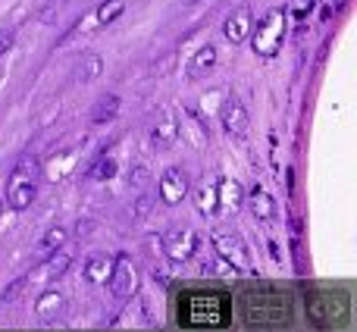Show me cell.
<instances>
[{"label": "cell", "instance_id": "3957f363", "mask_svg": "<svg viewBox=\"0 0 357 332\" xmlns=\"http://www.w3.org/2000/svg\"><path fill=\"white\" fill-rule=\"evenodd\" d=\"M213 251L220 254L226 264H232L235 273H248V276H254V260H251V248L245 245V239H241L238 232H229V229H216L213 232Z\"/></svg>", "mask_w": 357, "mask_h": 332}, {"label": "cell", "instance_id": "6da1fadb", "mask_svg": "<svg viewBox=\"0 0 357 332\" xmlns=\"http://www.w3.org/2000/svg\"><path fill=\"white\" fill-rule=\"evenodd\" d=\"M38 182H41V163L35 157H19V163L6 176V207L16 213L29 210L38 195Z\"/></svg>", "mask_w": 357, "mask_h": 332}, {"label": "cell", "instance_id": "d4e9b609", "mask_svg": "<svg viewBox=\"0 0 357 332\" xmlns=\"http://www.w3.org/2000/svg\"><path fill=\"white\" fill-rule=\"evenodd\" d=\"M25 285H29V276H19V279H16V282H13V285H10V289H3V295H0V301H3V304L16 301V298H19V295H22V289H25Z\"/></svg>", "mask_w": 357, "mask_h": 332}, {"label": "cell", "instance_id": "5bb4252c", "mask_svg": "<svg viewBox=\"0 0 357 332\" xmlns=\"http://www.w3.org/2000/svg\"><path fill=\"white\" fill-rule=\"evenodd\" d=\"M197 210L204 216L220 213V176H210L201 182V188H197Z\"/></svg>", "mask_w": 357, "mask_h": 332}, {"label": "cell", "instance_id": "4316f807", "mask_svg": "<svg viewBox=\"0 0 357 332\" xmlns=\"http://www.w3.org/2000/svg\"><path fill=\"white\" fill-rule=\"evenodd\" d=\"M13 47V31H0V56Z\"/></svg>", "mask_w": 357, "mask_h": 332}, {"label": "cell", "instance_id": "ffe728a7", "mask_svg": "<svg viewBox=\"0 0 357 332\" xmlns=\"http://www.w3.org/2000/svg\"><path fill=\"white\" fill-rule=\"evenodd\" d=\"M100 69H104V63H100V56L88 54V56H82L79 69H75V79H79V82H94V79H98V75H100Z\"/></svg>", "mask_w": 357, "mask_h": 332}, {"label": "cell", "instance_id": "d6986e66", "mask_svg": "<svg viewBox=\"0 0 357 332\" xmlns=\"http://www.w3.org/2000/svg\"><path fill=\"white\" fill-rule=\"evenodd\" d=\"M116 113H119V98L116 94H104V98H98V104H94V110H91V123L104 126V123H110Z\"/></svg>", "mask_w": 357, "mask_h": 332}, {"label": "cell", "instance_id": "277c9868", "mask_svg": "<svg viewBox=\"0 0 357 332\" xmlns=\"http://www.w3.org/2000/svg\"><path fill=\"white\" fill-rule=\"evenodd\" d=\"M178 132H182V126H178V116L173 107H157L154 116H151V126H148V138L154 148L167 151L173 148L178 142Z\"/></svg>", "mask_w": 357, "mask_h": 332}, {"label": "cell", "instance_id": "603a6c76", "mask_svg": "<svg viewBox=\"0 0 357 332\" xmlns=\"http://www.w3.org/2000/svg\"><path fill=\"white\" fill-rule=\"evenodd\" d=\"M113 172H116V163H113V157H98V166H91V169H88V176L107 182Z\"/></svg>", "mask_w": 357, "mask_h": 332}, {"label": "cell", "instance_id": "cb8c5ba5", "mask_svg": "<svg viewBox=\"0 0 357 332\" xmlns=\"http://www.w3.org/2000/svg\"><path fill=\"white\" fill-rule=\"evenodd\" d=\"M148 185H151V172L144 169V166H135V169H132V188L142 195V191H148Z\"/></svg>", "mask_w": 357, "mask_h": 332}, {"label": "cell", "instance_id": "8fae6325", "mask_svg": "<svg viewBox=\"0 0 357 332\" xmlns=\"http://www.w3.org/2000/svg\"><path fill=\"white\" fill-rule=\"evenodd\" d=\"M248 207H251L254 220H260V222H273L279 216L276 197H273L270 191L264 188V185H254V188L248 191Z\"/></svg>", "mask_w": 357, "mask_h": 332}, {"label": "cell", "instance_id": "52a82bcc", "mask_svg": "<svg viewBox=\"0 0 357 332\" xmlns=\"http://www.w3.org/2000/svg\"><path fill=\"white\" fill-rule=\"evenodd\" d=\"M197 251V235L191 229H169L163 232V254L173 264H188Z\"/></svg>", "mask_w": 357, "mask_h": 332}, {"label": "cell", "instance_id": "9a60e30c", "mask_svg": "<svg viewBox=\"0 0 357 332\" xmlns=\"http://www.w3.org/2000/svg\"><path fill=\"white\" fill-rule=\"evenodd\" d=\"M110 270H113V257L110 254H91V257L85 260V266H82V273H85V279L91 285H107V279H110Z\"/></svg>", "mask_w": 357, "mask_h": 332}, {"label": "cell", "instance_id": "4fadbf2b", "mask_svg": "<svg viewBox=\"0 0 357 332\" xmlns=\"http://www.w3.org/2000/svg\"><path fill=\"white\" fill-rule=\"evenodd\" d=\"M216 56H220V54H216L213 44H204V47H197L195 56H191V63H188V79L191 82L207 79V75L216 69Z\"/></svg>", "mask_w": 357, "mask_h": 332}, {"label": "cell", "instance_id": "2e32d148", "mask_svg": "<svg viewBox=\"0 0 357 332\" xmlns=\"http://www.w3.org/2000/svg\"><path fill=\"white\" fill-rule=\"evenodd\" d=\"M63 245H66V229H63V226L47 229V232H44V239L35 245V257H38V260L50 257V254H54V251H60Z\"/></svg>", "mask_w": 357, "mask_h": 332}, {"label": "cell", "instance_id": "5b68a950", "mask_svg": "<svg viewBox=\"0 0 357 332\" xmlns=\"http://www.w3.org/2000/svg\"><path fill=\"white\" fill-rule=\"evenodd\" d=\"M138 279H142V273H138V266L132 264V257H126V254H116V257H113L110 279H107V285H110L113 295H116L119 301L132 298L138 292Z\"/></svg>", "mask_w": 357, "mask_h": 332}, {"label": "cell", "instance_id": "e0dca14e", "mask_svg": "<svg viewBox=\"0 0 357 332\" xmlns=\"http://www.w3.org/2000/svg\"><path fill=\"white\" fill-rule=\"evenodd\" d=\"M245 201V191L235 179H222L220 176V210H238Z\"/></svg>", "mask_w": 357, "mask_h": 332}, {"label": "cell", "instance_id": "44dd1931", "mask_svg": "<svg viewBox=\"0 0 357 332\" xmlns=\"http://www.w3.org/2000/svg\"><path fill=\"white\" fill-rule=\"evenodd\" d=\"M201 273H204V276H213V279H229V276H235L232 264H226L220 254H216V257H210V260H204V264H201Z\"/></svg>", "mask_w": 357, "mask_h": 332}, {"label": "cell", "instance_id": "83f0119b", "mask_svg": "<svg viewBox=\"0 0 357 332\" xmlns=\"http://www.w3.org/2000/svg\"><path fill=\"white\" fill-rule=\"evenodd\" d=\"M0 213H3V201H0Z\"/></svg>", "mask_w": 357, "mask_h": 332}, {"label": "cell", "instance_id": "7402d4cb", "mask_svg": "<svg viewBox=\"0 0 357 332\" xmlns=\"http://www.w3.org/2000/svg\"><path fill=\"white\" fill-rule=\"evenodd\" d=\"M123 13H126V0H104V3H100V10H98V22L100 25H110V22H116Z\"/></svg>", "mask_w": 357, "mask_h": 332}, {"label": "cell", "instance_id": "9c48e42d", "mask_svg": "<svg viewBox=\"0 0 357 332\" xmlns=\"http://www.w3.org/2000/svg\"><path fill=\"white\" fill-rule=\"evenodd\" d=\"M251 29H254V10L248 3H238L222 22V35H226L229 44H245L251 38Z\"/></svg>", "mask_w": 357, "mask_h": 332}, {"label": "cell", "instance_id": "30bf717a", "mask_svg": "<svg viewBox=\"0 0 357 332\" xmlns=\"http://www.w3.org/2000/svg\"><path fill=\"white\" fill-rule=\"evenodd\" d=\"M220 119H222V129L229 132V138L235 142H248V132H251V119H248V110L238 104L235 98H229L220 110Z\"/></svg>", "mask_w": 357, "mask_h": 332}, {"label": "cell", "instance_id": "484cf974", "mask_svg": "<svg viewBox=\"0 0 357 332\" xmlns=\"http://www.w3.org/2000/svg\"><path fill=\"white\" fill-rule=\"evenodd\" d=\"M317 6V0H291L289 3V16H295V19H304L310 10Z\"/></svg>", "mask_w": 357, "mask_h": 332}, {"label": "cell", "instance_id": "ba28073f", "mask_svg": "<svg viewBox=\"0 0 357 332\" xmlns=\"http://www.w3.org/2000/svg\"><path fill=\"white\" fill-rule=\"evenodd\" d=\"M157 195H160V201L167 204V207L182 204L185 195H188V172H185L182 166H169V169H163L160 182H157Z\"/></svg>", "mask_w": 357, "mask_h": 332}, {"label": "cell", "instance_id": "7a4b0ae2", "mask_svg": "<svg viewBox=\"0 0 357 332\" xmlns=\"http://www.w3.org/2000/svg\"><path fill=\"white\" fill-rule=\"evenodd\" d=\"M285 22H289V13L285 10H270L266 16H260L251 29V38H248L254 54L264 56V60L279 56V50L285 44Z\"/></svg>", "mask_w": 357, "mask_h": 332}, {"label": "cell", "instance_id": "7c38bea8", "mask_svg": "<svg viewBox=\"0 0 357 332\" xmlns=\"http://www.w3.org/2000/svg\"><path fill=\"white\" fill-rule=\"evenodd\" d=\"M35 314L41 323H56L63 314H66V298L60 295V292H41L35 301Z\"/></svg>", "mask_w": 357, "mask_h": 332}, {"label": "cell", "instance_id": "ac0fdd59", "mask_svg": "<svg viewBox=\"0 0 357 332\" xmlns=\"http://www.w3.org/2000/svg\"><path fill=\"white\" fill-rule=\"evenodd\" d=\"M69 264H73V260H69L66 251H54L50 257H44V266L35 273V276H44V279H50V282H54V279H60L63 273L69 270Z\"/></svg>", "mask_w": 357, "mask_h": 332}, {"label": "cell", "instance_id": "8992f818", "mask_svg": "<svg viewBox=\"0 0 357 332\" xmlns=\"http://www.w3.org/2000/svg\"><path fill=\"white\" fill-rule=\"evenodd\" d=\"M185 323H191V326H220L222 323V298H216V295H191Z\"/></svg>", "mask_w": 357, "mask_h": 332}]
</instances>
